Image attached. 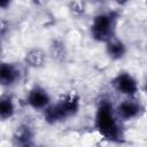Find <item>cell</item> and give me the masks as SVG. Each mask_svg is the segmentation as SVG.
<instances>
[{
    "instance_id": "cell-3",
    "label": "cell",
    "mask_w": 147,
    "mask_h": 147,
    "mask_svg": "<svg viewBox=\"0 0 147 147\" xmlns=\"http://www.w3.org/2000/svg\"><path fill=\"white\" fill-rule=\"evenodd\" d=\"M117 18L118 16L114 11L96 15L91 25V34L93 39L96 41L106 42L115 37Z\"/></svg>"
},
{
    "instance_id": "cell-4",
    "label": "cell",
    "mask_w": 147,
    "mask_h": 147,
    "mask_svg": "<svg viewBox=\"0 0 147 147\" xmlns=\"http://www.w3.org/2000/svg\"><path fill=\"white\" fill-rule=\"evenodd\" d=\"M113 87L121 94L127 96H134L139 90L138 82L129 72H119L111 82Z\"/></svg>"
},
{
    "instance_id": "cell-13",
    "label": "cell",
    "mask_w": 147,
    "mask_h": 147,
    "mask_svg": "<svg viewBox=\"0 0 147 147\" xmlns=\"http://www.w3.org/2000/svg\"><path fill=\"white\" fill-rule=\"evenodd\" d=\"M11 3V0H0V9H6Z\"/></svg>"
},
{
    "instance_id": "cell-15",
    "label": "cell",
    "mask_w": 147,
    "mask_h": 147,
    "mask_svg": "<svg viewBox=\"0 0 147 147\" xmlns=\"http://www.w3.org/2000/svg\"><path fill=\"white\" fill-rule=\"evenodd\" d=\"M92 1H102V0H92Z\"/></svg>"
},
{
    "instance_id": "cell-6",
    "label": "cell",
    "mask_w": 147,
    "mask_h": 147,
    "mask_svg": "<svg viewBox=\"0 0 147 147\" xmlns=\"http://www.w3.org/2000/svg\"><path fill=\"white\" fill-rule=\"evenodd\" d=\"M26 102L31 108L36 110H40V109L44 110L51 103V96L44 87L34 86L29 91L26 96Z\"/></svg>"
},
{
    "instance_id": "cell-12",
    "label": "cell",
    "mask_w": 147,
    "mask_h": 147,
    "mask_svg": "<svg viewBox=\"0 0 147 147\" xmlns=\"http://www.w3.org/2000/svg\"><path fill=\"white\" fill-rule=\"evenodd\" d=\"M8 31V23L5 20H0V38L6 34Z\"/></svg>"
},
{
    "instance_id": "cell-2",
    "label": "cell",
    "mask_w": 147,
    "mask_h": 147,
    "mask_svg": "<svg viewBox=\"0 0 147 147\" xmlns=\"http://www.w3.org/2000/svg\"><path fill=\"white\" fill-rule=\"evenodd\" d=\"M79 109V98L76 94H70L61 99L55 105H48L44 109L45 121L55 124L74 116Z\"/></svg>"
},
{
    "instance_id": "cell-8",
    "label": "cell",
    "mask_w": 147,
    "mask_h": 147,
    "mask_svg": "<svg viewBox=\"0 0 147 147\" xmlns=\"http://www.w3.org/2000/svg\"><path fill=\"white\" fill-rule=\"evenodd\" d=\"M106 45H107L106 52L109 55V57H111L113 60H119L126 53V47H125L124 42L115 37H113L111 39L106 41Z\"/></svg>"
},
{
    "instance_id": "cell-14",
    "label": "cell",
    "mask_w": 147,
    "mask_h": 147,
    "mask_svg": "<svg viewBox=\"0 0 147 147\" xmlns=\"http://www.w3.org/2000/svg\"><path fill=\"white\" fill-rule=\"evenodd\" d=\"M127 1H129V0H116V2L119 3V5H125Z\"/></svg>"
},
{
    "instance_id": "cell-9",
    "label": "cell",
    "mask_w": 147,
    "mask_h": 147,
    "mask_svg": "<svg viewBox=\"0 0 147 147\" xmlns=\"http://www.w3.org/2000/svg\"><path fill=\"white\" fill-rule=\"evenodd\" d=\"M32 139H33V131L26 124H22V125L17 126L15 132H14V136H13L14 144L21 145V146L30 145Z\"/></svg>"
},
{
    "instance_id": "cell-1",
    "label": "cell",
    "mask_w": 147,
    "mask_h": 147,
    "mask_svg": "<svg viewBox=\"0 0 147 147\" xmlns=\"http://www.w3.org/2000/svg\"><path fill=\"white\" fill-rule=\"evenodd\" d=\"M95 129L106 139L111 141H119L123 138V132L118 122V116L114 111L111 103L102 100L95 114Z\"/></svg>"
},
{
    "instance_id": "cell-10",
    "label": "cell",
    "mask_w": 147,
    "mask_h": 147,
    "mask_svg": "<svg viewBox=\"0 0 147 147\" xmlns=\"http://www.w3.org/2000/svg\"><path fill=\"white\" fill-rule=\"evenodd\" d=\"M45 62L46 54L39 48H33L29 51L25 55V63L32 68H40L45 64Z\"/></svg>"
},
{
    "instance_id": "cell-5",
    "label": "cell",
    "mask_w": 147,
    "mask_h": 147,
    "mask_svg": "<svg viewBox=\"0 0 147 147\" xmlns=\"http://www.w3.org/2000/svg\"><path fill=\"white\" fill-rule=\"evenodd\" d=\"M142 113H144V106L139 100L134 99L133 96H129L127 99L123 100L116 109V114L118 118H122L124 121L134 119L139 117Z\"/></svg>"
},
{
    "instance_id": "cell-11",
    "label": "cell",
    "mask_w": 147,
    "mask_h": 147,
    "mask_svg": "<svg viewBox=\"0 0 147 147\" xmlns=\"http://www.w3.org/2000/svg\"><path fill=\"white\" fill-rule=\"evenodd\" d=\"M15 113L13 100L9 96H0V119L10 118Z\"/></svg>"
},
{
    "instance_id": "cell-7",
    "label": "cell",
    "mask_w": 147,
    "mask_h": 147,
    "mask_svg": "<svg viewBox=\"0 0 147 147\" xmlns=\"http://www.w3.org/2000/svg\"><path fill=\"white\" fill-rule=\"evenodd\" d=\"M20 79L18 68L8 62H0V85L5 87L13 86Z\"/></svg>"
}]
</instances>
